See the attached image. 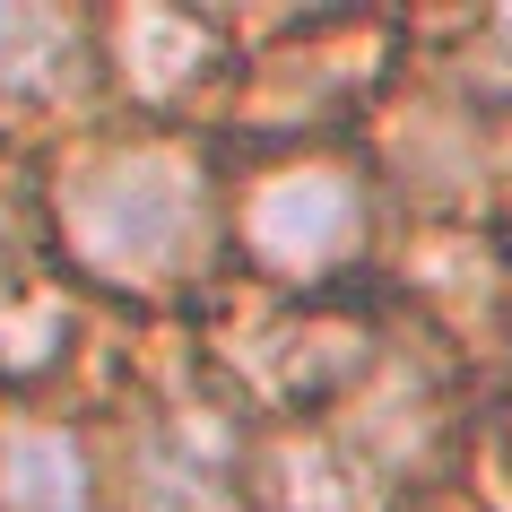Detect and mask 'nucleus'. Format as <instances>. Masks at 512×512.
Instances as JSON below:
<instances>
[{"mask_svg": "<svg viewBox=\"0 0 512 512\" xmlns=\"http://www.w3.org/2000/svg\"><path fill=\"white\" fill-rule=\"evenodd\" d=\"M53 243L61 261L122 296H174L209 270L217 183L209 157L165 131L96 139L53 174Z\"/></svg>", "mask_w": 512, "mask_h": 512, "instance_id": "nucleus-1", "label": "nucleus"}, {"mask_svg": "<svg viewBox=\"0 0 512 512\" xmlns=\"http://www.w3.org/2000/svg\"><path fill=\"white\" fill-rule=\"evenodd\" d=\"M226 226L270 296H322L374 261L382 200L348 148H270L235 183Z\"/></svg>", "mask_w": 512, "mask_h": 512, "instance_id": "nucleus-2", "label": "nucleus"}, {"mask_svg": "<svg viewBox=\"0 0 512 512\" xmlns=\"http://www.w3.org/2000/svg\"><path fill=\"white\" fill-rule=\"evenodd\" d=\"M382 348L391 339L365 313H339V304H313V296H270L217 322V365L278 426H304V417H330L339 400H356L365 374L382 365Z\"/></svg>", "mask_w": 512, "mask_h": 512, "instance_id": "nucleus-3", "label": "nucleus"}, {"mask_svg": "<svg viewBox=\"0 0 512 512\" xmlns=\"http://www.w3.org/2000/svg\"><path fill=\"white\" fill-rule=\"evenodd\" d=\"M391 79V35L382 27H304L296 44H278L252 79V122L270 131V148H330L339 113H356Z\"/></svg>", "mask_w": 512, "mask_h": 512, "instance_id": "nucleus-4", "label": "nucleus"}, {"mask_svg": "<svg viewBox=\"0 0 512 512\" xmlns=\"http://www.w3.org/2000/svg\"><path fill=\"white\" fill-rule=\"evenodd\" d=\"M391 495L400 486L382 478L330 417L278 426L261 443V469H252V504L261 512H391Z\"/></svg>", "mask_w": 512, "mask_h": 512, "instance_id": "nucleus-5", "label": "nucleus"}, {"mask_svg": "<svg viewBox=\"0 0 512 512\" xmlns=\"http://www.w3.org/2000/svg\"><path fill=\"white\" fill-rule=\"evenodd\" d=\"M105 61H113V79L131 87L139 105H191L200 87H217L235 61H226V35L209 27V18H191V9H131V18H113L105 35Z\"/></svg>", "mask_w": 512, "mask_h": 512, "instance_id": "nucleus-6", "label": "nucleus"}, {"mask_svg": "<svg viewBox=\"0 0 512 512\" xmlns=\"http://www.w3.org/2000/svg\"><path fill=\"white\" fill-rule=\"evenodd\" d=\"M0 512H96V460L70 426L0 434Z\"/></svg>", "mask_w": 512, "mask_h": 512, "instance_id": "nucleus-7", "label": "nucleus"}, {"mask_svg": "<svg viewBox=\"0 0 512 512\" xmlns=\"http://www.w3.org/2000/svg\"><path fill=\"white\" fill-rule=\"evenodd\" d=\"M96 61V27L61 9H0V96H61Z\"/></svg>", "mask_w": 512, "mask_h": 512, "instance_id": "nucleus-8", "label": "nucleus"}, {"mask_svg": "<svg viewBox=\"0 0 512 512\" xmlns=\"http://www.w3.org/2000/svg\"><path fill=\"white\" fill-rule=\"evenodd\" d=\"M131 512H252V495L191 434H148L131 460Z\"/></svg>", "mask_w": 512, "mask_h": 512, "instance_id": "nucleus-9", "label": "nucleus"}, {"mask_svg": "<svg viewBox=\"0 0 512 512\" xmlns=\"http://www.w3.org/2000/svg\"><path fill=\"white\" fill-rule=\"evenodd\" d=\"M452 87L469 105H486V113H512V9H495V18H478V27L460 35Z\"/></svg>", "mask_w": 512, "mask_h": 512, "instance_id": "nucleus-10", "label": "nucleus"}, {"mask_svg": "<svg viewBox=\"0 0 512 512\" xmlns=\"http://www.w3.org/2000/svg\"><path fill=\"white\" fill-rule=\"evenodd\" d=\"M504 452H512V408H504Z\"/></svg>", "mask_w": 512, "mask_h": 512, "instance_id": "nucleus-11", "label": "nucleus"}]
</instances>
